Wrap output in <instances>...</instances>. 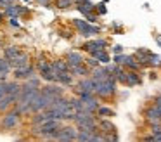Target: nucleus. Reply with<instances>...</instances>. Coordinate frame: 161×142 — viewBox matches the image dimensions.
I'll return each mask as SVG.
<instances>
[{
  "mask_svg": "<svg viewBox=\"0 0 161 142\" xmlns=\"http://www.w3.org/2000/svg\"><path fill=\"white\" fill-rule=\"evenodd\" d=\"M4 12L7 17H21V16H25V14H28V9L23 7V5H18L16 2H12L4 9Z\"/></svg>",
  "mask_w": 161,
  "mask_h": 142,
  "instance_id": "nucleus-13",
  "label": "nucleus"
},
{
  "mask_svg": "<svg viewBox=\"0 0 161 142\" xmlns=\"http://www.w3.org/2000/svg\"><path fill=\"white\" fill-rule=\"evenodd\" d=\"M21 54V48L18 47V45H5L4 50H2V55L4 57H7L9 61H12V59L16 57V55Z\"/></svg>",
  "mask_w": 161,
  "mask_h": 142,
  "instance_id": "nucleus-23",
  "label": "nucleus"
},
{
  "mask_svg": "<svg viewBox=\"0 0 161 142\" xmlns=\"http://www.w3.org/2000/svg\"><path fill=\"white\" fill-rule=\"evenodd\" d=\"M38 5H45V7H50L54 3V0H35Z\"/></svg>",
  "mask_w": 161,
  "mask_h": 142,
  "instance_id": "nucleus-36",
  "label": "nucleus"
},
{
  "mask_svg": "<svg viewBox=\"0 0 161 142\" xmlns=\"http://www.w3.org/2000/svg\"><path fill=\"white\" fill-rule=\"evenodd\" d=\"M149 54H151V50H147V48H137L135 52H133V55L137 57V61L142 64V68H146V61H147V57H149Z\"/></svg>",
  "mask_w": 161,
  "mask_h": 142,
  "instance_id": "nucleus-29",
  "label": "nucleus"
},
{
  "mask_svg": "<svg viewBox=\"0 0 161 142\" xmlns=\"http://www.w3.org/2000/svg\"><path fill=\"white\" fill-rule=\"evenodd\" d=\"M109 47V40L104 37H95L92 38V40H87L83 42V43L80 45V50H83L85 54H94L95 50H99V48H108Z\"/></svg>",
  "mask_w": 161,
  "mask_h": 142,
  "instance_id": "nucleus-6",
  "label": "nucleus"
},
{
  "mask_svg": "<svg viewBox=\"0 0 161 142\" xmlns=\"http://www.w3.org/2000/svg\"><path fill=\"white\" fill-rule=\"evenodd\" d=\"M153 102H154V104H156V106L161 109V94H159V95H156V97H154V100H153Z\"/></svg>",
  "mask_w": 161,
  "mask_h": 142,
  "instance_id": "nucleus-38",
  "label": "nucleus"
},
{
  "mask_svg": "<svg viewBox=\"0 0 161 142\" xmlns=\"http://www.w3.org/2000/svg\"><path fill=\"white\" fill-rule=\"evenodd\" d=\"M52 104H54L52 97H49L47 94H43L42 90H38V94L31 99V109H33V113H36V111H45V109H49Z\"/></svg>",
  "mask_w": 161,
  "mask_h": 142,
  "instance_id": "nucleus-7",
  "label": "nucleus"
},
{
  "mask_svg": "<svg viewBox=\"0 0 161 142\" xmlns=\"http://www.w3.org/2000/svg\"><path fill=\"white\" fill-rule=\"evenodd\" d=\"M75 9H76L80 14H83V17H87L88 14L95 12V3L88 0V2H85V3H76V5H75Z\"/></svg>",
  "mask_w": 161,
  "mask_h": 142,
  "instance_id": "nucleus-22",
  "label": "nucleus"
},
{
  "mask_svg": "<svg viewBox=\"0 0 161 142\" xmlns=\"http://www.w3.org/2000/svg\"><path fill=\"white\" fill-rule=\"evenodd\" d=\"M64 57H66V61L69 62V66H75V64H83V62H85L83 50H68Z\"/></svg>",
  "mask_w": 161,
  "mask_h": 142,
  "instance_id": "nucleus-15",
  "label": "nucleus"
},
{
  "mask_svg": "<svg viewBox=\"0 0 161 142\" xmlns=\"http://www.w3.org/2000/svg\"><path fill=\"white\" fill-rule=\"evenodd\" d=\"M73 92L75 94H78V92H94L95 94V80L90 75L83 76V78H78V82L75 83Z\"/></svg>",
  "mask_w": 161,
  "mask_h": 142,
  "instance_id": "nucleus-12",
  "label": "nucleus"
},
{
  "mask_svg": "<svg viewBox=\"0 0 161 142\" xmlns=\"http://www.w3.org/2000/svg\"><path fill=\"white\" fill-rule=\"evenodd\" d=\"M90 55H94L95 59H99L101 64H109V62H113L111 61V55H109V52H108V48H99V50H95L94 54H90Z\"/></svg>",
  "mask_w": 161,
  "mask_h": 142,
  "instance_id": "nucleus-24",
  "label": "nucleus"
},
{
  "mask_svg": "<svg viewBox=\"0 0 161 142\" xmlns=\"http://www.w3.org/2000/svg\"><path fill=\"white\" fill-rule=\"evenodd\" d=\"M76 3H85V2H88V0H75Z\"/></svg>",
  "mask_w": 161,
  "mask_h": 142,
  "instance_id": "nucleus-41",
  "label": "nucleus"
},
{
  "mask_svg": "<svg viewBox=\"0 0 161 142\" xmlns=\"http://www.w3.org/2000/svg\"><path fill=\"white\" fill-rule=\"evenodd\" d=\"M7 23L11 24L12 28H21V24H19V17H7Z\"/></svg>",
  "mask_w": 161,
  "mask_h": 142,
  "instance_id": "nucleus-34",
  "label": "nucleus"
},
{
  "mask_svg": "<svg viewBox=\"0 0 161 142\" xmlns=\"http://www.w3.org/2000/svg\"><path fill=\"white\" fill-rule=\"evenodd\" d=\"M75 78H76V76H75L71 71L57 73V83H61V85H64V87H75V83H76Z\"/></svg>",
  "mask_w": 161,
  "mask_h": 142,
  "instance_id": "nucleus-17",
  "label": "nucleus"
},
{
  "mask_svg": "<svg viewBox=\"0 0 161 142\" xmlns=\"http://www.w3.org/2000/svg\"><path fill=\"white\" fill-rule=\"evenodd\" d=\"M14 109L18 111L21 116H31L33 109H31V100H18L14 106Z\"/></svg>",
  "mask_w": 161,
  "mask_h": 142,
  "instance_id": "nucleus-19",
  "label": "nucleus"
},
{
  "mask_svg": "<svg viewBox=\"0 0 161 142\" xmlns=\"http://www.w3.org/2000/svg\"><path fill=\"white\" fill-rule=\"evenodd\" d=\"M99 130L102 133H113L116 132V127L111 121V118H99Z\"/></svg>",
  "mask_w": 161,
  "mask_h": 142,
  "instance_id": "nucleus-21",
  "label": "nucleus"
},
{
  "mask_svg": "<svg viewBox=\"0 0 161 142\" xmlns=\"http://www.w3.org/2000/svg\"><path fill=\"white\" fill-rule=\"evenodd\" d=\"M116 87H118V82H116L114 76L101 80V82H95V95L101 100H111L116 95V92H118Z\"/></svg>",
  "mask_w": 161,
  "mask_h": 142,
  "instance_id": "nucleus-1",
  "label": "nucleus"
},
{
  "mask_svg": "<svg viewBox=\"0 0 161 142\" xmlns=\"http://www.w3.org/2000/svg\"><path fill=\"white\" fill-rule=\"evenodd\" d=\"M142 116H144V121H146L147 125H158V123H161V109L154 102L144 107Z\"/></svg>",
  "mask_w": 161,
  "mask_h": 142,
  "instance_id": "nucleus-10",
  "label": "nucleus"
},
{
  "mask_svg": "<svg viewBox=\"0 0 161 142\" xmlns=\"http://www.w3.org/2000/svg\"><path fill=\"white\" fill-rule=\"evenodd\" d=\"M52 66L56 69V73H64V71H69V62L66 61V57L63 59H54Z\"/></svg>",
  "mask_w": 161,
  "mask_h": 142,
  "instance_id": "nucleus-26",
  "label": "nucleus"
},
{
  "mask_svg": "<svg viewBox=\"0 0 161 142\" xmlns=\"http://www.w3.org/2000/svg\"><path fill=\"white\" fill-rule=\"evenodd\" d=\"M154 38H156L158 45H159V47H161V35H154Z\"/></svg>",
  "mask_w": 161,
  "mask_h": 142,
  "instance_id": "nucleus-39",
  "label": "nucleus"
},
{
  "mask_svg": "<svg viewBox=\"0 0 161 142\" xmlns=\"http://www.w3.org/2000/svg\"><path fill=\"white\" fill-rule=\"evenodd\" d=\"M21 123H23V116L14 109V107H12L11 111H7V113H4L2 118H0V128H2V132L16 130V128L21 127Z\"/></svg>",
  "mask_w": 161,
  "mask_h": 142,
  "instance_id": "nucleus-4",
  "label": "nucleus"
},
{
  "mask_svg": "<svg viewBox=\"0 0 161 142\" xmlns=\"http://www.w3.org/2000/svg\"><path fill=\"white\" fill-rule=\"evenodd\" d=\"M159 66H161V57L158 54L151 52L147 61H146V69H154V68H159Z\"/></svg>",
  "mask_w": 161,
  "mask_h": 142,
  "instance_id": "nucleus-28",
  "label": "nucleus"
},
{
  "mask_svg": "<svg viewBox=\"0 0 161 142\" xmlns=\"http://www.w3.org/2000/svg\"><path fill=\"white\" fill-rule=\"evenodd\" d=\"M21 87H23V82H19V80H16V78H9L7 82H5V92H7L9 95H14L16 99H18L19 92H21Z\"/></svg>",
  "mask_w": 161,
  "mask_h": 142,
  "instance_id": "nucleus-14",
  "label": "nucleus"
},
{
  "mask_svg": "<svg viewBox=\"0 0 161 142\" xmlns=\"http://www.w3.org/2000/svg\"><path fill=\"white\" fill-rule=\"evenodd\" d=\"M23 2H26V3H30V2H31V0H23Z\"/></svg>",
  "mask_w": 161,
  "mask_h": 142,
  "instance_id": "nucleus-42",
  "label": "nucleus"
},
{
  "mask_svg": "<svg viewBox=\"0 0 161 142\" xmlns=\"http://www.w3.org/2000/svg\"><path fill=\"white\" fill-rule=\"evenodd\" d=\"M159 68H161V66H159Z\"/></svg>",
  "mask_w": 161,
  "mask_h": 142,
  "instance_id": "nucleus-44",
  "label": "nucleus"
},
{
  "mask_svg": "<svg viewBox=\"0 0 161 142\" xmlns=\"http://www.w3.org/2000/svg\"><path fill=\"white\" fill-rule=\"evenodd\" d=\"M94 133L95 132H88V130H80L78 128V135H76V140L78 142H85V140H94Z\"/></svg>",
  "mask_w": 161,
  "mask_h": 142,
  "instance_id": "nucleus-30",
  "label": "nucleus"
},
{
  "mask_svg": "<svg viewBox=\"0 0 161 142\" xmlns=\"http://www.w3.org/2000/svg\"><path fill=\"white\" fill-rule=\"evenodd\" d=\"M66 88H68V87L61 85V83H57V82H52V83H45V85H42V88H40V90L56 100V99H59V97L66 95Z\"/></svg>",
  "mask_w": 161,
  "mask_h": 142,
  "instance_id": "nucleus-11",
  "label": "nucleus"
},
{
  "mask_svg": "<svg viewBox=\"0 0 161 142\" xmlns=\"http://www.w3.org/2000/svg\"><path fill=\"white\" fill-rule=\"evenodd\" d=\"M11 62H12V68H23V66L31 64V55H30L28 52H21V54L16 55Z\"/></svg>",
  "mask_w": 161,
  "mask_h": 142,
  "instance_id": "nucleus-18",
  "label": "nucleus"
},
{
  "mask_svg": "<svg viewBox=\"0 0 161 142\" xmlns=\"http://www.w3.org/2000/svg\"><path fill=\"white\" fill-rule=\"evenodd\" d=\"M113 54H121L123 50H125V48H123V45H119V43H116V45H113Z\"/></svg>",
  "mask_w": 161,
  "mask_h": 142,
  "instance_id": "nucleus-35",
  "label": "nucleus"
},
{
  "mask_svg": "<svg viewBox=\"0 0 161 142\" xmlns=\"http://www.w3.org/2000/svg\"><path fill=\"white\" fill-rule=\"evenodd\" d=\"M113 62H116V64L123 66V68H126V69H133V71H142L144 69L142 64L137 61V57L133 54H125V52L114 54L113 55Z\"/></svg>",
  "mask_w": 161,
  "mask_h": 142,
  "instance_id": "nucleus-5",
  "label": "nucleus"
},
{
  "mask_svg": "<svg viewBox=\"0 0 161 142\" xmlns=\"http://www.w3.org/2000/svg\"><path fill=\"white\" fill-rule=\"evenodd\" d=\"M33 76H38V69H36L35 64H28V66H23V68L12 69V78L19 80V82H26Z\"/></svg>",
  "mask_w": 161,
  "mask_h": 142,
  "instance_id": "nucleus-9",
  "label": "nucleus"
},
{
  "mask_svg": "<svg viewBox=\"0 0 161 142\" xmlns=\"http://www.w3.org/2000/svg\"><path fill=\"white\" fill-rule=\"evenodd\" d=\"M0 83H4V82H0Z\"/></svg>",
  "mask_w": 161,
  "mask_h": 142,
  "instance_id": "nucleus-43",
  "label": "nucleus"
},
{
  "mask_svg": "<svg viewBox=\"0 0 161 142\" xmlns=\"http://www.w3.org/2000/svg\"><path fill=\"white\" fill-rule=\"evenodd\" d=\"M95 114H97V118H113V116H116V111L113 109L111 106H104V104H101Z\"/></svg>",
  "mask_w": 161,
  "mask_h": 142,
  "instance_id": "nucleus-25",
  "label": "nucleus"
},
{
  "mask_svg": "<svg viewBox=\"0 0 161 142\" xmlns=\"http://www.w3.org/2000/svg\"><path fill=\"white\" fill-rule=\"evenodd\" d=\"M149 78H151V80H154V78H156V73H154V71H151V75H149Z\"/></svg>",
  "mask_w": 161,
  "mask_h": 142,
  "instance_id": "nucleus-40",
  "label": "nucleus"
},
{
  "mask_svg": "<svg viewBox=\"0 0 161 142\" xmlns=\"http://www.w3.org/2000/svg\"><path fill=\"white\" fill-rule=\"evenodd\" d=\"M12 62L7 57H0V75H12Z\"/></svg>",
  "mask_w": 161,
  "mask_h": 142,
  "instance_id": "nucleus-27",
  "label": "nucleus"
},
{
  "mask_svg": "<svg viewBox=\"0 0 161 142\" xmlns=\"http://www.w3.org/2000/svg\"><path fill=\"white\" fill-rule=\"evenodd\" d=\"M5 19H7V16H5L4 9H0V24H4V23H5Z\"/></svg>",
  "mask_w": 161,
  "mask_h": 142,
  "instance_id": "nucleus-37",
  "label": "nucleus"
},
{
  "mask_svg": "<svg viewBox=\"0 0 161 142\" xmlns=\"http://www.w3.org/2000/svg\"><path fill=\"white\" fill-rule=\"evenodd\" d=\"M85 64H87L90 69H94V68H97L101 62H99V59H95L94 55H88V54H87V57H85Z\"/></svg>",
  "mask_w": 161,
  "mask_h": 142,
  "instance_id": "nucleus-32",
  "label": "nucleus"
},
{
  "mask_svg": "<svg viewBox=\"0 0 161 142\" xmlns=\"http://www.w3.org/2000/svg\"><path fill=\"white\" fill-rule=\"evenodd\" d=\"M71 26L76 30L78 35L85 38H90V37H99L102 33V28L95 23H90L87 19H71Z\"/></svg>",
  "mask_w": 161,
  "mask_h": 142,
  "instance_id": "nucleus-3",
  "label": "nucleus"
},
{
  "mask_svg": "<svg viewBox=\"0 0 161 142\" xmlns=\"http://www.w3.org/2000/svg\"><path fill=\"white\" fill-rule=\"evenodd\" d=\"M69 71L73 73L76 78H83V76H88L90 75V68L87 64H75V66H69Z\"/></svg>",
  "mask_w": 161,
  "mask_h": 142,
  "instance_id": "nucleus-20",
  "label": "nucleus"
},
{
  "mask_svg": "<svg viewBox=\"0 0 161 142\" xmlns=\"http://www.w3.org/2000/svg\"><path fill=\"white\" fill-rule=\"evenodd\" d=\"M78 135V127L75 123H64L63 127L57 130L56 133V140H63V142H69V140H76Z\"/></svg>",
  "mask_w": 161,
  "mask_h": 142,
  "instance_id": "nucleus-8",
  "label": "nucleus"
},
{
  "mask_svg": "<svg viewBox=\"0 0 161 142\" xmlns=\"http://www.w3.org/2000/svg\"><path fill=\"white\" fill-rule=\"evenodd\" d=\"M54 5L61 10H66V9H71V7L76 5L75 0H54Z\"/></svg>",
  "mask_w": 161,
  "mask_h": 142,
  "instance_id": "nucleus-31",
  "label": "nucleus"
},
{
  "mask_svg": "<svg viewBox=\"0 0 161 142\" xmlns=\"http://www.w3.org/2000/svg\"><path fill=\"white\" fill-rule=\"evenodd\" d=\"M116 82L119 85H125V87H137V85H142V73L140 71H133V69H126V68H119L118 73L114 75Z\"/></svg>",
  "mask_w": 161,
  "mask_h": 142,
  "instance_id": "nucleus-2",
  "label": "nucleus"
},
{
  "mask_svg": "<svg viewBox=\"0 0 161 142\" xmlns=\"http://www.w3.org/2000/svg\"><path fill=\"white\" fill-rule=\"evenodd\" d=\"M16 102H18V99H16L14 95L5 94V95L0 99V114H4V113H7V111H11L12 107L16 106Z\"/></svg>",
  "mask_w": 161,
  "mask_h": 142,
  "instance_id": "nucleus-16",
  "label": "nucleus"
},
{
  "mask_svg": "<svg viewBox=\"0 0 161 142\" xmlns=\"http://www.w3.org/2000/svg\"><path fill=\"white\" fill-rule=\"evenodd\" d=\"M95 12H97L99 16H106V14H108V7H106V2L95 3Z\"/></svg>",
  "mask_w": 161,
  "mask_h": 142,
  "instance_id": "nucleus-33",
  "label": "nucleus"
}]
</instances>
